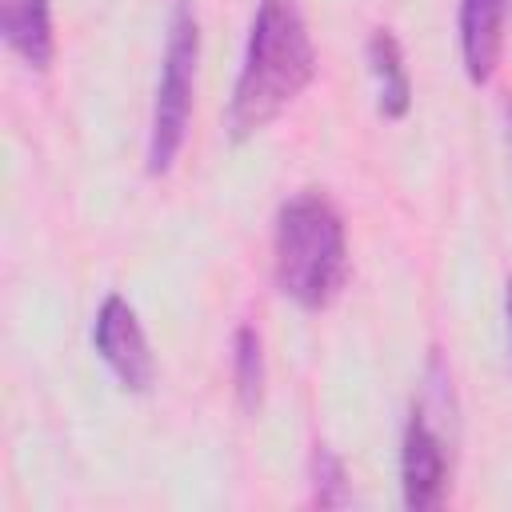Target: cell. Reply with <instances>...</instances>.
Returning a JSON list of instances; mask_svg holds the SVG:
<instances>
[{"label": "cell", "mask_w": 512, "mask_h": 512, "mask_svg": "<svg viewBox=\"0 0 512 512\" xmlns=\"http://www.w3.org/2000/svg\"><path fill=\"white\" fill-rule=\"evenodd\" d=\"M316 76V44L300 0H260L224 128L232 140H248L268 128Z\"/></svg>", "instance_id": "1"}, {"label": "cell", "mask_w": 512, "mask_h": 512, "mask_svg": "<svg viewBox=\"0 0 512 512\" xmlns=\"http://www.w3.org/2000/svg\"><path fill=\"white\" fill-rule=\"evenodd\" d=\"M272 268L276 288L304 312H320L336 300L348 276V236L336 204L324 192L304 188L280 204L272 232Z\"/></svg>", "instance_id": "2"}, {"label": "cell", "mask_w": 512, "mask_h": 512, "mask_svg": "<svg viewBox=\"0 0 512 512\" xmlns=\"http://www.w3.org/2000/svg\"><path fill=\"white\" fill-rule=\"evenodd\" d=\"M196 64H200V24L188 0L172 4L168 16V40L152 100V124H148V176L172 172L188 124H192V100H196Z\"/></svg>", "instance_id": "3"}, {"label": "cell", "mask_w": 512, "mask_h": 512, "mask_svg": "<svg viewBox=\"0 0 512 512\" xmlns=\"http://www.w3.org/2000/svg\"><path fill=\"white\" fill-rule=\"evenodd\" d=\"M92 348L108 364V372L116 376V384L124 392H148L152 388L156 360H152V348H148V336L140 328L136 308L120 292H108L100 300L96 320H92Z\"/></svg>", "instance_id": "4"}, {"label": "cell", "mask_w": 512, "mask_h": 512, "mask_svg": "<svg viewBox=\"0 0 512 512\" xmlns=\"http://www.w3.org/2000/svg\"><path fill=\"white\" fill-rule=\"evenodd\" d=\"M400 488H404V504L412 512H428L444 500L448 488V444L440 436V428L432 424L428 408L416 404L408 424H404V440H400Z\"/></svg>", "instance_id": "5"}, {"label": "cell", "mask_w": 512, "mask_h": 512, "mask_svg": "<svg viewBox=\"0 0 512 512\" xmlns=\"http://www.w3.org/2000/svg\"><path fill=\"white\" fill-rule=\"evenodd\" d=\"M504 16H508V0H460V60H464V76L480 88L492 80L496 64H500V48H504Z\"/></svg>", "instance_id": "6"}, {"label": "cell", "mask_w": 512, "mask_h": 512, "mask_svg": "<svg viewBox=\"0 0 512 512\" xmlns=\"http://www.w3.org/2000/svg\"><path fill=\"white\" fill-rule=\"evenodd\" d=\"M0 36L32 72H48L56 56L52 4L48 0H0Z\"/></svg>", "instance_id": "7"}, {"label": "cell", "mask_w": 512, "mask_h": 512, "mask_svg": "<svg viewBox=\"0 0 512 512\" xmlns=\"http://www.w3.org/2000/svg\"><path fill=\"white\" fill-rule=\"evenodd\" d=\"M368 72L376 80V108L384 120H404L412 108V76L404 64V48L396 32L376 28L368 36Z\"/></svg>", "instance_id": "8"}, {"label": "cell", "mask_w": 512, "mask_h": 512, "mask_svg": "<svg viewBox=\"0 0 512 512\" xmlns=\"http://www.w3.org/2000/svg\"><path fill=\"white\" fill-rule=\"evenodd\" d=\"M232 384L244 412H256L264 400V340L252 324H240L232 336Z\"/></svg>", "instance_id": "9"}, {"label": "cell", "mask_w": 512, "mask_h": 512, "mask_svg": "<svg viewBox=\"0 0 512 512\" xmlns=\"http://www.w3.org/2000/svg\"><path fill=\"white\" fill-rule=\"evenodd\" d=\"M312 500L320 508L348 504V472H344V460L328 444H316L312 452Z\"/></svg>", "instance_id": "10"}, {"label": "cell", "mask_w": 512, "mask_h": 512, "mask_svg": "<svg viewBox=\"0 0 512 512\" xmlns=\"http://www.w3.org/2000/svg\"><path fill=\"white\" fill-rule=\"evenodd\" d=\"M508 320H512V284H508Z\"/></svg>", "instance_id": "11"}]
</instances>
